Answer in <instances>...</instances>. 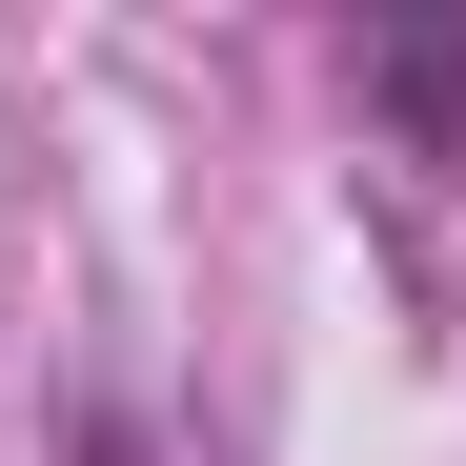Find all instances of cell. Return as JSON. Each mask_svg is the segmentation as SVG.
<instances>
[{"label":"cell","instance_id":"cell-1","mask_svg":"<svg viewBox=\"0 0 466 466\" xmlns=\"http://www.w3.org/2000/svg\"><path fill=\"white\" fill-rule=\"evenodd\" d=\"M365 102L406 122V142H446V122H466V21H385V41H365Z\"/></svg>","mask_w":466,"mask_h":466},{"label":"cell","instance_id":"cell-2","mask_svg":"<svg viewBox=\"0 0 466 466\" xmlns=\"http://www.w3.org/2000/svg\"><path fill=\"white\" fill-rule=\"evenodd\" d=\"M82 466H142V426H122V406H82Z\"/></svg>","mask_w":466,"mask_h":466}]
</instances>
